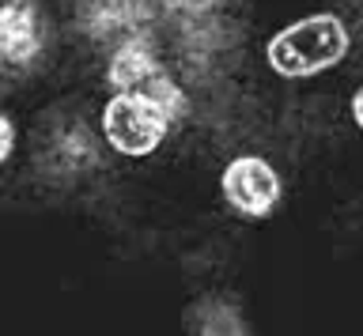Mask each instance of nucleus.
Returning a JSON list of instances; mask_svg holds the SVG:
<instances>
[{
    "label": "nucleus",
    "instance_id": "obj_1",
    "mask_svg": "<svg viewBox=\"0 0 363 336\" xmlns=\"http://www.w3.org/2000/svg\"><path fill=\"white\" fill-rule=\"evenodd\" d=\"M193 117V95L186 76L167 61L152 80L129 91H106L95 110V129L106 151L125 163L155 159L170 144L178 129H186Z\"/></svg>",
    "mask_w": 363,
    "mask_h": 336
},
{
    "label": "nucleus",
    "instance_id": "obj_2",
    "mask_svg": "<svg viewBox=\"0 0 363 336\" xmlns=\"http://www.w3.org/2000/svg\"><path fill=\"white\" fill-rule=\"evenodd\" d=\"M356 27L340 8H314L272 27L261 46L265 69L284 83H314L352 57Z\"/></svg>",
    "mask_w": 363,
    "mask_h": 336
},
{
    "label": "nucleus",
    "instance_id": "obj_3",
    "mask_svg": "<svg viewBox=\"0 0 363 336\" xmlns=\"http://www.w3.org/2000/svg\"><path fill=\"white\" fill-rule=\"evenodd\" d=\"M220 204L242 223H269L288 200V182L277 159L265 151H235L216 170Z\"/></svg>",
    "mask_w": 363,
    "mask_h": 336
},
{
    "label": "nucleus",
    "instance_id": "obj_4",
    "mask_svg": "<svg viewBox=\"0 0 363 336\" xmlns=\"http://www.w3.org/2000/svg\"><path fill=\"white\" fill-rule=\"evenodd\" d=\"M57 53V19L45 0H0V80L38 76Z\"/></svg>",
    "mask_w": 363,
    "mask_h": 336
},
{
    "label": "nucleus",
    "instance_id": "obj_5",
    "mask_svg": "<svg viewBox=\"0 0 363 336\" xmlns=\"http://www.w3.org/2000/svg\"><path fill=\"white\" fill-rule=\"evenodd\" d=\"M106 144H102L99 129H95V117H84V114H65L50 121L38 137V148H34V159L38 170L57 185H72V182H84V178L99 174L102 163H106Z\"/></svg>",
    "mask_w": 363,
    "mask_h": 336
},
{
    "label": "nucleus",
    "instance_id": "obj_6",
    "mask_svg": "<svg viewBox=\"0 0 363 336\" xmlns=\"http://www.w3.org/2000/svg\"><path fill=\"white\" fill-rule=\"evenodd\" d=\"M72 19L76 30L87 38V46L102 53L129 35L155 30L163 19V8H159V0H76Z\"/></svg>",
    "mask_w": 363,
    "mask_h": 336
},
{
    "label": "nucleus",
    "instance_id": "obj_7",
    "mask_svg": "<svg viewBox=\"0 0 363 336\" xmlns=\"http://www.w3.org/2000/svg\"><path fill=\"white\" fill-rule=\"evenodd\" d=\"M231 0H159L163 19H174L178 27L186 23H204V19H220Z\"/></svg>",
    "mask_w": 363,
    "mask_h": 336
},
{
    "label": "nucleus",
    "instance_id": "obj_8",
    "mask_svg": "<svg viewBox=\"0 0 363 336\" xmlns=\"http://www.w3.org/2000/svg\"><path fill=\"white\" fill-rule=\"evenodd\" d=\"M19 144H23L19 121L11 117V110L0 106V170H4V166H11V159L19 155Z\"/></svg>",
    "mask_w": 363,
    "mask_h": 336
},
{
    "label": "nucleus",
    "instance_id": "obj_9",
    "mask_svg": "<svg viewBox=\"0 0 363 336\" xmlns=\"http://www.w3.org/2000/svg\"><path fill=\"white\" fill-rule=\"evenodd\" d=\"M348 121H352V129L363 137V72H359L356 87L348 91Z\"/></svg>",
    "mask_w": 363,
    "mask_h": 336
}]
</instances>
